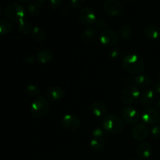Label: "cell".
Segmentation results:
<instances>
[{
    "mask_svg": "<svg viewBox=\"0 0 160 160\" xmlns=\"http://www.w3.org/2000/svg\"><path fill=\"white\" fill-rule=\"evenodd\" d=\"M123 68L132 74H139L145 69V61L143 58L137 54L127 55L122 61Z\"/></svg>",
    "mask_w": 160,
    "mask_h": 160,
    "instance_id": "6da1fadb",
    "label": "cell"
},
{
    "mask_svg": "<svg viewBox=\"0 0 160 160\" xmlns=\"http://www.w3.org/2000/svg\"><path fill=\"white\" fill-rule=\"evenodd\" d=\"M103 129L108 133L117 134L123 131L124 128L123 120L117 115L114 114H107L102 119Z\"/></svg>",
    "mask_w": 160,
    "mask_h": 160,
    "instance_id": "7a4b0ae2",
    "label": "cell"
},
{
    "mask_svg": "<svg viewBox=\"0 0 160 160\" xmlns=\"http://www.w3.org/2000/svg\"><path fill=\"white\" fill-rule=\"evenodd\" d=\"M50 109L49 102L45 97H37L31 105V113L36 118H42L48 114Z\"/></svg>",
    "mask_w": 160,
    "mask_h": 160,
    "instance_id": "3957f363",
    "label": "cell"
},
{
    "mask_svg": "<svg viewBox=\"0 0 160 160\" xmlns=\"http://www.w3.org/2000/svg\"><path fill=\"white\" fill-rule=\"evenodd\" d=\"M4 16L10 21L15 23H20L24 20L25 9L20 3H12L6 7L4 10Z\"/></svg>",
    "mask_w": 160,
    "mask_h": 160,
    "instance_id": "277c9868",
    "label": "cell"
},
{
    "mask_svg": "<svg viewBox=\"0 0 160 160\" xmlns=\"http://www.w3.org/2000/svg\"><path fill=\"white\" fill-rule=\"evenodd\" d=\"M141 92L134 85L128 86L121 95V101L126 106H131L138 102L140 98Z\"/></svg>",
    "mask_w": 160,
    "mask_h": 160,
    "instance_id": "5b68a950",
    "label": "cell"
},
{
    "mask_svg": "<svg viewBox=\"0 0 160 160\" xmlns=\"http://www.w3.org/2000/svg\"><path fill=\"white\" fill-rule=\"evenodd\" d=\"M104 11L109 15L117 17L124 11V5L119 0H107L103 4Z\"/></svg>",
    "mask_w": 160,
    "mask_h": 160,
    "instance_id": "8992f818",
    "label": "cell"
},
{
    "mask_svg": "<svg viewBox=\"0 0 160 160\" xmlns=\"http://www.w3.org/2000/svg\"><path fill=\"white\" fill-rule=\"evenodd\" d=\"M142 120L146 125L158 124L160 121V112L154 108H146L142 112Z\"/></svg>",
    "mask_w": 160,
    "mask_h": 160,
    "instance_id": "52a82bcc",
    "label": "cell"
},
{
    "mask_svg": "<svg viewBox=\"0 0 160 160\" xmlns=\"http://www.w3.org/2000/svg\"><path fill=\"white\" fill-rule=\"evenodd\" d=\"M99 42L104 46H114L119 42L118 34L113 30L103 31L99 36Z\"/></svg>",
    "mask_w": 160,
    "mask_h": 160,
    "instance_id": "ba28073f",
    "label": "cell"
},
{
    "mask_svg": "<svg viewBox=\"0 0 160 160\" xmlns=\"http://www.w3.org/2000/svg\"><path fill=\"white\" fill-rule=\"evenodd\" d=\"M122 120L128 124H135L140 119L138 111L131 106H126L121 110Z\"/></svg>",
    "mask_w": 160,
    "mask_h": 160,
    "instance_id": "9c48e42d",
    "label": "cell"
},
{
    "mask_svg": "<svg viewBox=\"0 0 160 160\" xmlns=\"http://www.w3.org/2000/svg\"><path fill=\"white\" fill-rule=\"evenodd\" d=\"M61 125L67 131H76L81 126V120L73 114H67L62 117Z\"/></svg>",
    "mask_w": 160,
    "mask_h": 160,
    "instance_id": "30bf717a",
    "label": "cell"
},
{
    "mask_svg": "<svg viewBox=\"0 0 160 160\" xmlns=\"http://www.w3.org/2000/svg\"><path fill=\"white\" fill-rule=\"evenodd\" d=\"M79 20L83 24L91 26L96 22V15L93 9L89 7H84L79 12Z\"/></svg>",
    "mask_w": 160,
    "mask_h": 160,
    "instance_id": "8fae6325",
    "label": "cell"
},
{
    "mask_svg": "<svg viewBox=\"0 0 160 160\" xmlns=\"http://www.w3.org/2000/svg\"><path fill=\"white\" fill-rule=\"evenodd\" d=\"M148 132L149 131H148L147 125L144 123H140L136 124L133 128L132 131H131V134L135 140L141 142V141L145 140L148 137Z\"/></svg>",
    "mask_w": 160,
    "mask_h": 160,
    "instance_id": "7c38bea8",
    "label": "cell"
},
{
    "mask_svg": "<svg viewBox=\"0 0 160 160\" xmlns=\"http://www.w3.org/2000/svg\"><path fill=\"white\" fill-rule=\"evenodd\" d=\"M156 97V95L155 91L151 90V89H147V90L143 91L141 93L139 101H140V103L142 106H145V107H148V106H152L155 102Z\"/></svg>",
    "mask_w": 160,
    "mask_h": 160,
    "instance_id": "4fadbf2b",
    "label": "cell"
},
{
    "mask_svg": "<svg viewBox=\"0 0 160 160\" xmlns=\"http://www.w3.org/2000/svg\"><path fill=\"white\" fill-rule=\"evenodd\" d=\"M46 95L48 99L50 101H59L65 95V92L63 89L58 86H52L47 89Z\"/></svg>",
    "mask_w": 160,
    "mask_h": 160,
    "instance_id": "5bb4252c",
    "label": "cell"
},
{
    "mask_svg": "<svg viewBox=\"0 0 160 160\" xmlns=\"http://www.w3.org/2000/svg\"><path fill=\"white\" fill-rule=\"evenodd\" d=\"M152 152V148L148 142H143L140 144L137 148V154L140 159H147L151 156Z\"/></svg>",
    "mask_w": 160,
    "mask_h": 160,
    "instance_id": "9a60e30c",
    "label": "cell"
},
{
    "mask_svg": "<svg viewBox=\"0 0 160 160\" xmlns=\"http://www.w3.org/2000/svg\"><path fill=\"white\" fill-rule=\"evenodd\" d=\"M144 34L150 40H157L160 38V28L154 24H149L145 27Z\"/></svg>",
    "mask_w": 160,
    "mask_h": 160,
    "instance_id": "2e32d148",
    "label": "cell"
},
{
    "mask_svg": "<svg viewBox=\"0 0 160 160\" xmlns=\"http://www.w3.org/2000/svg\"><path fill=\"white\" fill-rule=\"evenodd\" d=\"M134 84L138 88H145L151 85L152 78L146 74H138L134 78Z\"/></svg>",
    "mask_w": 160,
    "mask_h": 160,
    "instance_id": "e0dca14e",
    "label": "cell"
},
{
    "mask_svg": "<svg viewBox=\"0 0 160 160\" xmlns=\"http://www.w3.org/2000/svg\"><path fill=\"white\" fill-rule=\"evenodd\" d=\"M92 114L95 116V117H104L106 115L107 112V107H106V104H104L102 102H95L93 103L91 108Z\"/></svg>",
    "mask_w": 160,
    "mask_h": 160,
    "instance_id": "ac0fdd59",
    "label": "cell"
},
{
    "mask_svg": "<svg viewBox=\"0 0 160 160\" xmlns=\"http://www.w3.org/2000/svg\"><path fill=\"white\" fill-rule=\"evenodd\" d=\"M52 53L49 50H42L38 53L37 60L41 64H47L52 59Z\"/></svg>",
    "mask_w": 160,
    "mask_h": 160,
    "instance_id": "d6986e66",
    "label": "cell"
},
{
    "mask_svg": "<svg viewBox=\"0 0 160 160\" xmlns=\"http://www.w3.org/2000/svg\"><path fill=\"white\" fill-rule=\"evenodd\" d=\"M91 148L95 151H101L105 147V138H104L92 137L90 142Z\"/></svg>",
    "mask_w": 160,
    "mask_h": 160,
    "instance_id": "ffe728a7",
    "label": "cell"
},
{
    "mask_svg": "<svg viewBox=\"0 0 160 160\" xmlns=\"http://www.w3.org/2000/svg\"><path fill=\"white\" fill-rule=\"evenodd\" d=\"M131 34H132V27L128 23L122 25L120 29V38L123 41H127L131 37Z\"/></svg>",
    "mask_w": 160,
    "mask_h": 160,
    "instance_id": "44dd1931",
    "label": "cell"
},
{
    "mask_svg": "<svg viewBox=\"0 0 160 160\" xmlns=\"http://www.w3.org/2000/svg\"><path fill=\"white\" fill-rule=\"evenodd\" d=\"M32 37L36 42H42L46 38V34L40 27H34L32 30Z\"/></svg>",
    "mask_w": 160,
    "mask_h": 160,
    "instance_id": "7402d4cb",
    "label": "cell"
},
{
    "mask_svg": "<svg viewBox=\"0 0 160 160\" xmlns=\"http://www.w3.org/2000/svg\"><path fill=\"white\" fill-rule=\"evenodd\" d=\"M41 7H42V2L38 1H33L28 4V11L31 15L35 16L39 12Z\"/></svg>",
    "mask_w": 160,
    "mask_h": 160,
    "instance_id": "603a6c76",
    "label": "cell"
},
{
    "mask_svg": "<svg viewBox=\"0 0 160 160\" xmlns=\"http://www.w3.org/2000/svg\"><path fill=\"white\" fill-rule=\"evenodd\" d=\"M96 36V32L93 28H88L84 30V31L82 34V38L84 42H91L95 39Z\"/></svg>",
    "mask_w": 160,
    "mask_h": 160,
    "instance_id": "cb8c5ba5",
    "label": "cell"
},
{
    "mask_svg": "<svg viewBox=\"0 0 160 160\" xmlns=\"http://www.w3.org/2000/svg\"><path fill=\"white\" fill-rule=\"evenodd\" d=\"M12 30V25L6 20H0V35H6Z\"/></svg>",
    "mask_w": 160,
    "mask_h": 160,
    "instance_id": "d4e9b609",
    "label": "cell"
},
{
    "mask_svg": "<svg viewBox=\"0 0 160 160\" xmlns=\"http://www.w3.org/2000/svg\"><path fill=\"white\" fill-rule=\"evenodd\" d=\"M18 31L20 34H28L31 31V26L29 22L26 20H23L20 23H19L18 25Z\"/></svg>",
    "mask_w": 160,
    "mask_h": 160,
    "instance_id": "484cf974",
    "label": "cell"
},
{
    "mask_svg": "<svg viewBox=\"0 0 160 160\" xmlns=\"http://www.w3.org/2000/svg\"><path fill=\"white\" fill-rule=\"evenodd\" d=\"M25 92L29 96L34 97L40 94V89L38 88V86L31 84L25 87Z\"/></svg>",
    "mask_w": 160,
    "mask_h": 160,
    "instance_id": "4316f807",
    "label": "cell"
},
{
    "mask_svg": "<svg viewBox=\"0 0 160 160\" xmlns=\"http://www.w3.org/2000/svg\"><path fill=\"white\" fill-rule=\"evenodd\" d=\"M150 135H151L152 139H153V140H160V123L154 125V127L151 130Z\"/></svg>",
    "mask_w": 160,
    "mask_h": 160,
    "instance_id": "83f0119b",
    "label": "cell"
},
{
    "mask_svg": "<svg viewBox=\"0 0 160 160\" xmlns=\"http://www.w3.org/2000/svg\"><path fill=\"white\" fill-rule=\"evenodd\" d=\"M62 6V0H49V6L52 9H58Z\"/></svg>",
    "mask_w": 160,
    "mask_h": 160,
    "instance_id": "f1b7e54d",
    "label": "cell"
},
{
    "mask_svg": "<svg viewBox=\"0 0 160 160\" xmlns=\"http://www.w3.org/2000/svg\"><path fill=\"white\" fill-rule=\"evenodd\" d=\"M95 24H96L97 28L100 30H105L107 28V22L104 19H99V20H96Z\"/></svg>",
    "mask_w": 160,
    "mask_h": 160,
    "instance_id": "f546056e",
    "label": "cell"
},
{
    "mask_svg": "<svg viewBox=\"0 0 160 160\" xmlns=\"http://www.w3.org/2000/svg\"><path fill=\"white\" fill-rule=\"evenodd\" d=\"M105 133L103 130L101 128H95L93 131H92V137H98V138H104Z\"/></svg>",
    "mask_w": 160,
    "mask_h": 160,
    "instance_id": "4dcf8cb0",
    "label": "cell"
},
{
    "mask_svg": "<svg viewBox=\"0 0 160 160\" xmlns=\"http://www.w3.org/2000/svg\"><path fill=\"white\" fill-rule=\"evenodd\" d=\"M85 1L86 0H70V2L74 8H81L84 6Z\"/></svg>",
    "mask_w": 160,
    "mask_h": 160,
    "instance_id": "1f68e13d",
    "label": "cell"
},
{
    "mask_svg": "<svg viewBox=\"0 0 160 160\" xmlns=\"http://www.w3.org/2000/svg\"><path fill=\"white\" fill-rule=\"evenodd\" d=\"M119 55H120V52H119L118 48H114L109 51V56L111 59H117L119 57Z\"/></svg>",
    "mask_w": 160,
    "mask_h": 160,
    "instance_id": "d6a6232c",
    "label": "cell"
},
{
    "mask_svg": "<svg viewBox=\"0 0 160 160\" xmlns=\"http://www.w3.org/2000/svg\"><path fill=\"white\" fill-rule=\"evenodd\" d=\"M25 61H26V62H28V63L32 64L33 62H34V57L33 56H28L25 58Z\"/></svg>",
    "mask_w": 160,
    "mask_h": 160,
    "instance_id": "836d02e7",
    "label": "cell"
},
{
    "mask_svg": "<svg viewBox=\"0 0 160 160\" xmlns=\"http://www.w3.org/2000/svg\"><path fill=\"white\" fill-rule=\"evenodd\" d=\"M154 91L156 93L160 95V81H158V82L156 83L154 86Z\"/></svg>",
    "mask_w": 160,
    "mask_h": 160,
    "instance_id": "e575fe53",
    "label": "cell"
},
{
    "mask_svg": "<svg viewBox=\"0 0 160 160\" xmlns=\"http://www.w3.org/2000/svg\"><path fill=\"white\" fill-rule=\"evenodd\" d=\"M156 107H157V109H159V111H160V99L158 100L157 103H156Z\"/></svg>",
    "mask_w": 160,
    "mask_h": 160,
    "instance_id": "d590c367",
    "label": "cell"
},
{
    "mask_svg": "<svg viewBox=\"0 0 160 160\" xmlns=\"http://www.w3.org/2000/svg\"><path fill=\"white\" fill-rule=\"evenodd\" d=\"M134 0H123V2H125L126 3H131Z\"/></svg>",
    "mask_w": 160,
    "mask_h": 160,
    "instance_id": "8d00e7d4",
    "label": "cell"
},
{
    "mask_svg": "<svg viewBox=\"0 0 160 160\" xmlns=\"http://www.w3.org/2000/svg\"><path fill=\"white\" fill-rule=\"evenodd\" d=\"M19 2H28L29 0H18Z\"/></svg>",
    "mask_w": 160,
    "mask_h": 160,
    "instance_id": "74e56055",
    "label": "cell"
},
{
    "mask_svg": "<svg viewBox=\"0 0 160 160\" xmlns=\"http://www.w3.org/2000/svg\"><path fill=\"white\" fill-rule=\"evenodd\" d=\"M37 1H38V2H44V1H45V0H37Z\"/></svg>",
    "mask_w": 160,
    "mask_h": 160,
    "instance_id": "f35d334b",
    "label": "cell"
},
{
    "mask_svg": "<svg viewBox=\"0 0 160 160\" xmlns=\"http://www.w3.org/2000/svg\"><path fill=\"white\" fill-rule=\"evenodd\" d=\"M130 160H139V159H130Z\"/></svg>",
    "mask_w": 160,
    "mask_h": 160,
    "instance_id": "ab89813d",
    "label": "cell"
},
{
    "mask_svg": "<svg viewBox=\"0 0 160 160\" xmlns=\"http://www.w3.org/2000/svg\"><path fill=\"white\" fill-rule=\"evenodd\" d=\"M0 14H1V6H0Z\"/></svg>",
    "mask_w": 160,
    "mask_h": 160,
    "instance_id": "60d3db41",
    "label": "cell"
},
{
    "mask_svg": "<svg viewBox=\"0 0 160 160\" xmlns=\"http://www.w3.org/2000/svg\"><path fill=\"white\" fill-rule=\"evenodd\" d=\"M159 78H160V70H159Z\"/></svg>",
    "mask_w": 160,
    "mask_h": 160,
    "instance_id": "b9f144b4",
    "label": "cell"
}]
</instances>
